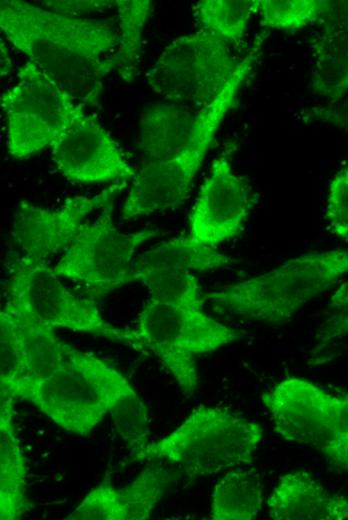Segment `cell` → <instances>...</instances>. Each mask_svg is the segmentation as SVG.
I'll list each match as a JSON object with an SVG mask.
<instances>
[{
	"instance_id": "22",
	"label": "cell",
	"mask_w": 348,
	"mask_h": 520,
	"mask_svg": "<svg viewBox=\"0 0 348 520\" xmlns=\"http://www.w3.org/2000/svg\"><path fill=\"white\" fill-rule=\"evenodd\" d=\"M263 504L262 484L254 470H229L212 493L210 518L213 520H252Z\"/></svg>"
},
{
	"instance_id": "17",
	"label": "cell",
	"mask_w": 348,
	"mask_h": 520,
	"mask_svg": "<svg viewBox=\"0 0 348 520\" xmlns=\"http://www.w3.org/2000/svg\"><path fill=\"white\" fill-rule=\"evenodd\" d=\"M313 40L314 93L336 102L348 93V1H331Z\"/></svg>"
},
{
	"instance_id": "32",
	"label": "cell",
	"mask_w": 348,
	"mask_h": 520,
	"mask_svg": "<svg viewBox=\"0 0 348 520\" xmlns=\"http://www.w3.org/2000/svg\"><path fill=\"white\" fill-rule=\"evenodd\" d=\"M304 118L329 123L348 131V97L328 105L312 107L304 112Z\"/></svg>"
},
{
	"instance_id": "27",
	"label": "cell",
	"mask_w": 348,
	"mask_h": 520,
	"mask_svg": "<svg viewBox=\"0 0 348 520\" xmlns=\"http://www.w3.org/2000/svg\"><path fill=\"white\" fill-rule=\"evenodd\" d=\"M109 414L116 431L130 449L131 458L149 444L147 409L135 390L122 397Z\"/></svg>"
},
{
	"instance_id": "26",
	"label": "cell",
	"mask_w": 348,
	"mask_h": 520,
	"mask_svg": "<svg viewBox=\"0 0 348 520\" xmlns=\"http://www.w3.org/2000/svg\"><path fill=\"white\" fill-rule=\"evenodd\" d=\"M328 0H259L262 24L276 30H297L319 22L329 9Z\"/></svg>"
},
{
	"instance_id": "13",
	"label": "cell",
	"mask_w": 348,
	"mask_h": 520,
	"mask_svg": "<svg viewBox=\"0 0 348 520\" xmlns=\"http://www.w3.org/2000/svg\"><path fill=\"white\" fill-rule=\"evenodd\" d=\"M51 149L57 169L74 182L124 181L137 173L98 119L86 113L57 138Z\"/></svg>"
},
{
	"instance_id": "25",
	"label": "cell",
	"mask_w": 348,
	"mask_h": 520,
	"mask_svg": "<svg viewBox=\"0 0 348 520\" xmlns=\"http://www.w3.org/2000/svg\"><path fill=\"white\" fill-rule=\"evenodd\" d=\"M137 280L147 288L150 300L203 310L204 296H201L198 281L189 270L160 269L142 274Z\"/></svg>"
},
{
	"instance_id": "4",
	"label": "cell",
	"mask_w": 348,
	"mask_h": 520,
	"mask_svg": "<svg viewBox=\"0 0 348 520\" xmlns=\"http://www.w3.org/2000/svg\"><path fill=\"white\" fill-rule=\"evenodd\" d=\"M262 437L258 423L224 408L200 405L131 461L164 460L189 478L208 476L250 464Z\"/></svg>"
},
{
	"instance_id": "12",
	"label": "cell",
	"mask_w": 348,
	"mask_h": 520,
	"mask_svg": "<svg viewBox=\"0 0 348 520\" xmlns=\"http://www.w3.org/2000/svg\"><path fill=\"white\" fill-rule=\"evenodd\" d=\"M253 204L246 179L233 171L226 155L216 157L189 217L190 236L215 247L240 232Z\"/></svg>"
},
{
	"instance_id": "15",
	"label": "cell",
	"mask_w": 348,
	"mask_h": 520,
	"mask_svg": "<svg viewBox=\"0 0 348 520\" xmlns=\"http://www.w3.org/2000/svg\"><path fill=\"white\" fill-rule=\"evenodd\" d=\"M175 477L173 470L153 460L124 487H115L110 472H106L102 481L87 493L65 519H148Z\"/></svg>"
},
{
	"instance_id": "9",
	"label": "cell",
	"mask_w": 348,
	"mask_h": 520,
	"mask_svg": "<svg viewBox=\"0 0 348 520\" xmlns=\"http://www.w3.org/2000/svg\"><path fill=\"white\" fill-rule=\"evenodd\" d=\"M113 203L102 208L93 221L83 224L53 268L58 276L81 283L94 300L132 282L136 249L157 234L150 228L120 232L112 218Z\"/></svg>"
},
{
	"instance_id": "29",
	"label": "cell",
	"mask_w": 348,
	"mask_h": 520,
	"mask_svg": "<svg viewBox=\"0 0 348 520\" xmlns=\"http://www.w3.org/2000/svg\"><path fill=\"white\" fill-rule=\"evenodd\" d=\"M320 452L348 473V395H333L329 436Z\"/></svg>"
},
{
	"instance_id": "16",
	"label": "cell",
	"mask_w": 348,
	"mask_h": 520,
	"mask_svg": "<svg viewBox=\"0 0 348 520\" xmlns=\"http://www.w3.org/2000/svg\"><path fill=\"white\" fill-rule=\"evenodd\" d=\"M210 146L201 145L175 158L151 161L144 166L133 178L121 211L122 219L183 204Z\"/></svg>"
},
{
	"instance_id": "28",
	"label": "cell",
	"mask_w": 348,
	"mask_h": 520,
	"mask_svg": "<svg viewBox=\"0 0 348 520\" xmlns=\"http://www.w3.org/2000/svg\"><path fill=\"white\" fill-rule=\"evenodd\" d=\"M26 368L20 339L9 312L0 311V391L10 397L15 386L25 377Z\"/></svg>"
},
{
	"instance_id": "31",
	"label": "cell",
	"mask_w": 348,
	"mask_h": 520,
	"mask_svg": "<svg viewBox=\"0 0 348 520\" xmlns=\"http://www.w3.org/2000/svg\"><path fill=\"white\" fill-rule=\"evenodd\" d=\"M329 307L334 310V318L328 324L325 339L348 335V278L336 289L330 298Z\"/></svg>"
},
{
	"instance_id": "5",
	"label": "cell",
	"mask_w": 348,
	"mask_h": 520,
	"mask_svg": "<svg viewBox=\"0 0 348 520\" xmlns=\"http://www.w3.org/2000/svg\"><path fill=\"white\" fill-rule=\"evenodd\" d=\"M136 332L170 372L186 396L199 383L196 357L214 352L245 336L203 310L148 300L138 316Z\"/></svg>"
},
{
	"instance_id": "23",
	"label": "cell",
	"mask_w": 348,
	"mask_h": 520,
	"mask_svg": "<svg viewBox=\"0 0 348 520\" xmlns=\"http://www.w3.org/2000/svg\"><path fill=\"white\" fill-rule=\"evenodd\" d=\"M118 33L113 69L127 83L135 80L140 63L141 37L152 9L149 0H116Z\"/></svg>"
},
{
	"instance_id": "2",
	"label": "cell",
	"mask_w": 348,
	"mask_h": 520,
	"mask_svg": "<svg viewBox=\"0 0 348 520\" xmlns=\"http://www.w3.org/2000/svg\"><path fill=\"white\" fill-rule=\"evenodd\" d=\"M346 275L348 251L309 253L253 278L209 292L204 300L217 312L282 323Z\"/></svg>"
},
{
	"instance_id": "19",
	"label": "cell",
	"mask_w": 348,
	"mask_h": 520,
	"mask_svg": "<svg viewBox=\"0 0 348 520\" xmlns=\"http://www.w3.org/2000/svg\"><path fill=\"white\" fill-rule=\"evenodd\" d=\"M13 398L0 401V518L20 519L29 510L26 490L27 466L15 433Z\"/></svg>"
},
{
	"instance_id": "7",
	"label": "cell",
	"mask_w": 348,
	"mask_h": 520,
	"mask_svg": "<svg viewBox=\"0 0 348 520\" xmlns=\"http://www.w3.org/2000/svg\"><path fill=\"white\" fill-rule=\"evenodd\" d=\"M240 60L228 43L200 29L167 45L146 73L150 88L173 104H210L234 75Z\"/></svg>"
},
{
	"instance_id": "20",
	"label": "cell",
	"mask_w": 348,
	"mask_h": 520,
	"mask_svg": "<svg viewBox=\"0 0 348 520\" xmlns=\"http://www.w3.org/2000/svg\"><path fill=\"white\" fill-rule=\"evenodd\" d=\"M237 260L203 244L190 235L164 241L134 258L131 279L145 273L168 268H181L191 272L217 270Z\"/></svg>"
},
{
	"instance_id": "30",
	"label": "cell",
	"mask_w": 348,
	"mask_h": 520,
	"mask_svg": "<svg viewBox=\"0 0 348 520\" xmlns=\"http://www.w3.org/2000/svg\"><path fill=\"white\" fill-rule=\"evenodd\" d=\"M325 220L333 235L348 242V166L337 172L329 184Z\"/></svg>"
},
{
	"instance_id": "14",
	"label": "cell",
	"mask_w": 348,
	"mask_h": 520,
	"mask_svg": "<svg viewBox=\"0 0 348 520\" xmlns=\"http://www.w3.org/2000/svg\"><path fill=\"white\" fill-rule=\"evenodd\" d=\"M332 398L318 385L298 377L286 378L261 395L277 434L318 451L329 436Z\"/></svg>"
},
{
	"instance_id": "6",
	"label": "cell",
	"mask_w": 348,
	"mask_h": 520,
	"mask_svg": "<svg viewBox=\"0 0 348 520\" xmlns=\"http://www.w3.org/2000/svg\"><path fill=\"white\" fill-rule=\"evenodd\" d=\"M9 284L6 302L53 328L63 327L93 334L141 350L136 330L113 326L100 314L94 299L71 293L47 263L20 255L8 261Z\"/></svg>"
},
{
	"instance_id": "11",
	"label": "cell",
	"mask_w": 348,
	"mask_h": 520,
	"mask_svg": "<svg viewBox=\"0 0 348 520\" xmlns=\"http://www.w3.org/2000/svg\"><path fill=\"white\" fill-rule=\"evenodd\" d=\"M127 180L110 185L92 197L67 198L55 209L35 206L21 201L13 215L12 240L20 256L46 263L49 258L65 250L76 237L88 216L114 202Z\"/></svg>"
},
{
	"instance_id": "10",
	"label": "cell",
	"mask_w": 348,
	"mask_h": 520,
	"mask_svg": "<svg viewBox=\"0 0 348 520\" xmlns=\"http://www.w3.org/2000/svg\"><path fill=\"white\" fill-rule=\"evenodd\" d=\"M263 40L244 56L227 85L201 108L161 104L148 108L141 119L140 146L151 161L175 158L195 147L211 145L218 128L232 108L245 79L261 54Z\"/></svg>"
},
{
	"instance_id": "8",
	"label": "cell",
	"mask_w": 348,
	"mask_h": 520,
	"mask_svg": "<svg viewBox=\"0 0 348 520\" xmlns=\"http://www.w3.org/2000/svg\"><path fill=\"white\" fill-rule=\"evenodd\" d=\"M6 116V144L16 159H27L47 147L80 116L76 102L31 61L19 68L16 83L1 96Z\"/></svg>"
},
{
	"instance_id": "21",
	"label": "cell",
	"mask_w": 348,
	"mask_h": 520,
	"mask_svg": "<svg viewBox=\"0 0 348 520\" xmlns=\"http://www.w3.org/2000/svg\"><path fill=\"white\" fill-rule=\"evenodd\" d=\"M3 307L11 315L20 339L26 368L22 380L44 379L59 369L67 357L69 345L56 336L54 328L8 302Z\"/></svg>"
},
{
	"instance_id": "3",
	"label": "cell",
	"mask_w": 348,
	"mask_h": 520,
	"mask_svg": "<svg viewBox=\"0 0 348 520\" xmlns=\"http://www.w3.org/2000/svg\"><path fill=\"white\" fill-rule=\"evenodd\" d=\"M133 391L126 377L105 361L69 346L59 369L44 379L20 381L10 397L32 403L63 430L87 436Z\"/></svg>"
},
{
	"instance_id": "24",
	"label": "cell",
	"mask_w": 348,
	"mask_h": 520,
	"mask_svg": "<svg viewBox=\"0 0 348 520\" xmlns=\"http://www.w3.org/2000/svg\"><path fill=\"white\" fill-rule=\"evenodd\" d=\"M258 4L259 0H201L195 4L194 15L201 29L237 45Z\"/></svg>"
},
{
	"instance_id": "33",
	"label": "cell",
	"mask_w": 348,
	"mask_h": 520,
	"mask_svg": "<svg viewBox=\"0 0 348 520\" xmlns=\"http://www.w3.org/2000/svg\"><path fill=\"white\" fill-rule=\"evenodd\" d=\"M114 5V1H50L45 6L59 14L78 17L80 13L102 10Z\"/></svg>"
},
{
	"instance_id": "18",
	"label": "cell",
	"mask_w": 348,
	"mask_h": 520,
	"mask_svg": "<svg viewBox=\"0 0 348 520\" xmlns=\"http://www.w3.org/2000/svg\"><path fill=\"white\" fill-rule=\"evenodd\" d=\"M267 505L274 520L348 519V499L329 492L305 471L280 476Z\"/></svg>"
},
{
	"instance_id": "34",
	"label": "cell",
	"mask_w": 348,
	"mask_h": 520,
	"mask_svg": "<svg viewBox=\"0 0 348 520\" xmlns=\"http://www.w3.org/2000/svg\"><path fill=\"white\" fill-rule=\"evenodd\" d=\"M12 68L10 58L3 41L1 42V75H7Z\"/></svg>"
},
{
	"instance_id": "1",
	"label": "cell",
	"mask_w": 348,
	"mask_h": 520,
	"mask_svg": "<svg viewBox=\"0 0 348 520\" xmlns=\"http://www.w3.org/2000/svg\"><path fill=\"white\" fill-rule=\"evenodd\" d=\"M5 37L83 106L99 107L117 33L106 20L66 16L21 0H2Z\"/></svg>"
}]
</instances>
